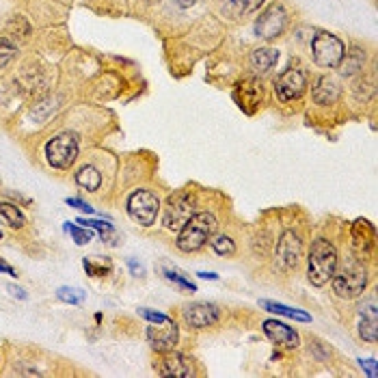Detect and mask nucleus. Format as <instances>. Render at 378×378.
Here are the masks:
<instances>
[{"mask_svg":"<svg viewBox=\"0 0 378 378\" xmlns=\"http://www.w3.org/2000/svg\"><path fill=\"white\" fill-rule=\"evenodd\" d=\"M339 93H341L339 91V84L333 78H329V76L318 78L316 84H314V91H312L316 104H335Z\"/></svg>","mask_w":378,"mask_h":378,"instance_id":"a211bd4d","label":"nucleus"},{"mask_svg":"<svg viewBox=\"0 0 378 378\" xmlns=\"http://www.w3.org/2000/svg\"><path fill=\"white\" fill-rule=\"evenodd\" d=\"M195 199L191 193L178 191L176 195H171L164 203V227L171 231H180L184 227V223L193 216Z\"/></svg>","mask_w":378,"mask_h":378,"instance_id":"0eeeda50","label":"nucleus"},{"mask_svg":"<svg viewBox=\"0 0 378 378\" xmlns=\"http://www.w3.org/2000/svg\"><path fill=\"white\" fill-rule=\"evenodd\" d=\"M128 266H130V270H132L134 277H143V274H145V268H143L141 264H136L134 260H128Z\"/></svg>","mask_w":378,"mask_h":378,"instance_id":"72a5a7b5","label":"nucleus"},{"mask_svg":"<svg viewBox=\"0 0 378 378\" xmlns=\"http://www.w3.org/2000/svg\"><path fill=\"white\" fill-rule=\"evenodd\" d=\"M337 268V251L329 240H316L309 249L307 260V279L314 287H322L331 281Z\"/></svg>","mask_w":378,"mask_h":378,"instance_id":"f257e3e1","label":"nucleus"},{"mask_svg":"<svg viewBox=\"0 0 378 378\" xmlns=\"http://www.w3.org/2000/svg\"><path fill=\"white\" fill-rule=\"evenodd\" d=\"M312 55L316 65L326 67V70H335L343 61V57H346V46L333 32L320 30L312 39Z\"/></svg>","mask_w":378,"mask_h":378,"instance_id":"20e7f679","label":"nucleus"},{"mask_svg":"<svg viewBox=\"0 0 378 378\" xmlns=\"http://www.w3.org/2000/svg\"><path fill=\"white\" fill-rule=\"evenodd\" d=\"M82 268L84 272L89 274L93 279H104L111 274L113 270V262L111 257H100V255H93V257H84L82 260Z\"/></svg>","mask_w":378,"mask_h":378,"instance_id":"412c9836","label":"nucleus"},{"mask_svg":"<svg viewBox=\"0 0 378 378\" xmlns=\"http://www.w3.org/2000/svg\"><path fill=\"white\" fill-rule=\"evenodd\" d=\"M63 229L72 236V240L76 245H89L91 243V238H93V234H91V229L89 227H78V225H74V223H70L67 220L65 225H63Z\"/></svg>","mask_w":378,"mask_h":378,"instance_id":"bb28decb","label":"nucleus"},{"mask_svg":"<svg viewBox=\"0 0 378 378\" xmlns=\"http://www.w3.org/2000/svg\"><path fill=\"white\" fill-rule=\"evenodd\" d=\"M176 3H178V5H180L182 9H191V7H193V5L197 3V0H176Z\"/></svg>","mask_w":378,"mask_h":378,"instance_id":"e433bc0d","label":"nucleus"},{"mask_svg":"<svg viewBox=\"0 0 378 378\" xmlns=\"http://www.w3.org/2000/svg\"><path fill=\"white\" fill-rule=\"evenodd\" d=\"M57 299L63 301V303H70V305H80L87 299V292L80 290V287H59L57 290Z\"/></svg>","mask_w":378,"mask_h":378,"instance_id":"a878e982","label":"nucleus"},{"mask_svg":"<svg viewBox=\"0 0 378 378\" xmlns=\"http://www.w3.org/2000/svg\"><path fill=\"white\" fill-rule=\"evenodd\" d=\"M264 333L272 343H277V346H281L283 350H296L299 348V333L279 320H266Z\"/></svg>","mask_w":378,"mask_h":378,"instance_id":"ddd939ff","label":"nucleus"},{"mask_svg":"<svg viewBox=\"0 0 378 378\" xmlns=\"http://www.w3.org/2000/svg\"><path fill=\"white\" fill-rule=\"evenodd\" d=\"M46 158L55 169H70L78 158V136L74 132H61L46 145Z\"/></svg>","mask_w":378,"mask_h":378,"instance_id":"39448f33","label":"nucleus"},{"mask_svg":"<svg viewBox=\"0 0 378 378\" xmlns=\"http://www.w3.org/2000/svg\"><path fill=\"white\" fill-rule=\"evenodd\" d=\"M7 292H11V296L20 299V301H26V299H28L26 292H24L22 287H18V285H13V283H9V285H7Z\"/></svg>","mask_w":378,"mask_h":378,"instance_id":"473e14b6","label":"nucleus"},{"mask_svg":"<svg viewBox=\"0 0 378 378\" xmlns=\"http://www.w3.org/2000/svg\"><path fill=\"white\" fill-rule=\"evenodd\" d=\"M210 245H212L216 255H227L229 257V255L236 253V245H234V240L229 236H216Z\"/></svg>","mask_w":378,"mask_h":378,"instance_id":"c85d7f7f","label":"nucleus"},{"mask_svg":"<svg viewBox=\"0 0 378 378\" xmlns=\"http://www.w3.org/2000/svg\"><path fill=\"white\" fill-rule=\"evenodd\" d=\"M76 184L80 188H87V191L95 193L97 188L102 186V173L95 169V167H82L78 169V173H76Z\"/></svg>","mask_w":378,"mask_h":378,"instance_id":"b1692460","label":"nucleus"},{"mask_svg":"<svg viewBox=\"0 0 378 378\" xmlns=\"http://www.w3.org/2000/svg\"><path fill=\"white\" fill-rule=\"evenodd\" d=\"M0 238H3V231H0Z\"/></svg>","mask_w":378,"mask_h":378,"instance_id":"58836bf2","label":"nucleus"},{"mask_svg":"<svg viewBox=\"0 0 378 378\" xmlns=\"http://www.w3.org/2000/svg\"><path fill=\"white\" fill-rule=\"evenodd\" d=\"M301 253H303V245H301V238L294 231H285L277 245V264L281 270H292L296 268L299 260H301Z\"/></svg>","mask_w":378,"mask_h":378,"instance_id":"f8f14e48","label":"nucleus"},{"mask_svg":"<svg viewBox=\"0 0 378 378\" xmlns=\"http://www.w3.org/2000/svg\"><path fill=\"white\" fill-rule=\"evenodd\" d=\"M236 102H238V106L243 108L247 115H253L255 108L260 106V102H262V87H260V82L253 80V78H247L243 80L236 87V93H234Z\"/></svg>","mask_w":378,"mask_h":378,"instance_id":"4468645a","label":"nucleus"},{"mask_svg":"<svg viewBox=\"0 0 378 378\" xmlns=\"http://www.w3.org/2000/svg\"><path fill=\"white\" fill-rule=\"evenodd\" d=\"M359 335L372 343H376V339H378V316H376V301L374 299H370L366 307H361Z\"/></svg>","mask_w":378,"mask_h":378,"instance_id":"dca6fc26","label":"nucleus"},{"mask_svg":"<svg viewBox=\"0 0 378 378\" xmlns=\"http://www.w3.org/2000/svg\"><path fill=\"white\" fill-rule=\"evenodd\" d=\"M359 366L368 372L370 378H376V376H378V372H376V359H366V361L361 359V361H359Z\"/></svg>","mask_w":378,"mask_h":378,"instance_id":"2f4dec72","label":"nucleus"},{"mask_svg":"<svg viewBox=\"0 0 378 378\" xmlns=\"http://www.w3.org/2000/svg\"><path fill=\"white\" fill-rule=\"evenodd\" d=\"M279 61V50L274 48H257L251 55V67L255 74H268Z\"/></svg>","mask_w":378,"mask_h":378,"instance_id":"6ab92c4d","label":"nucleus"},{"mask_svg":"<svg viewBox=\"0 0 378 378\" xmlns=\"http://www.w3.org/2000/svg\"><path fill=\"white\" fill-rule=\"evenodd\" d=\"M18 55V48H15V44L9 39V37H0V70Z\"/></svg>","mask_w":378,"mask_h":378,"instance_id":"c756f323","label":"nucleus"},{"mask_svg":"<svg viewBox=\"0 0 378 378\" xmlns=\"http://www.w3.org/2000/svg\"><path fill=\"white\" fill-rule=\"evenodd\" d=\"M180 331H178V324L171 320L169 316L160 322H151L149 329H147V341L153 350L158 352H167V350H173V346L178 343Z\"/></svg>","mask_w":378,"mask_h":378,"instance_id":"6e6552de","label":"nucleus"},{"mask_svg":"<svg viewBox=\"0 0 378 378\" xmlns=\"http://www.w3.org/2000/svg\"><path fill=\"white\" fill-rule=\"evenodd\" d=\"M197 277L208 279V281H216V279H218V274H216V272H197Z\"/></svg>","mask_w":378,"mask_h":378,"instance_id":"c9c22d12","label":"nucleus"},{"mask_svg":"<svg viewBox=\"0 0 378 378\" xmlns=\"http://www.w3.org/2000/svg\"><path fill=\"white\" fill-rule=\"evenodd\" d=\"M307 87V78L301 70H285L277 82H274V91H277L281 102H292V100H299L305 93Z\"/></svg>","mask_w":378,"mask_h":378,"instance_id":"9b49d317","label":"nucleus"},{"mask_svg":"<svg viewBox=\"0 0 378 378\" xmlns=\"http://www.w3.org/2000/svg\"><path fill=\"white\" fill-rule=\"evenodd\" d=\"M352 247L357 253H370L374 249V225L370 220L359 218L352 225Z\"/></svg>","mask_w":378,"mask_h":378,"instance_id":"f3484780","label":"nucleus"},{"mask_svg":"<svg viewBox=\"0 0 378 378\" xmlns=\"http://www.w3.org/2000/svg\"><path fill=\"white\" fill-rule=\"evenodd\" d=\"M287 24V13L281 5L268 7L255 22V35L262 39H274L285 30Z\"/></svg>","mask_w":378,"mask_h":378,"instance_id":"1a4fd4ad","label":"nucleus"},{"mask_svg":"<svg viewBox=\"0 0 378 378\" xmlns=\"http://www.w3.org/2000/svg\"><path fill=\"white\" fill-rule=\"evenodd\" d=\"M331 281H333V292L339 299H357L368 285V272L363 264L350 260L343 268L339 270L335 268Z\"/></svg>","mask_w":378,"mask_h":378,"instance_id":"7ed1b4c3","label":"nucleus"},{"mask_svg":"<svg viewBox=\"0 0 378 378\" xmlns=\"http://www.w3.org/2000/svg\"><path fill=\"white\" fill-rule=\"evenodd\" d=\"M260 305L268 312L277 314V316H285V318H292V320H299V322H309L312 316L305 314L303 309H294V307H287V305H281V303H272V301H260Z\"/></svg>","mask_w":378,"mask_h":378,"instance_id":"5701e85b","label":"nucleus"},{"mask_svg":"<svg viewBox=\"0 0 378 378\" xmlns=\"http://www.w3.org/2000/svg\"><path fill=\"white\" fill-rule=\"evenodd\" d=\"M160 374L173 376V378H188L195 374V370H193L191 359L180 352H173V355H167V359L160 363Z\"/></svg>","mask_w":378,"mask_h":378,"instance_id":"2eb2a0df","label":"nucleus"},{"mask_svg":"<svg viewBox=\"0 0 378 378\" xmlns=\"http://www.w3.org/2000/svg\"><path fill=\"white\" fill-rule=\"evenodd\" d=\"M65 203L70 205V208H76V210H80V212H87V214H95V210L91 208V205H89L87 201L78 199V197H67V199H65Z\"/></svg>","mask_w":378,"mask_h":378,"instance_id":"7c9ffc66","label":"nucleus"},{"mask_svg":"<svg viewBox=\"0 0 378 378\" xmlns=\"http://www.w3.org/2000/svg\"><path fill=\"white\" fill-rule=\"evenodd\" d=\"M149 3H158V0H149Z\"/></svg>","mask_w":378,"mask_h":378,"instance_id":"4c0bfd02","label":"nucleus"},{"mask_svg":"<svg viewBox=\"0 0 378 378\" xmlns=\"http://www.w3.org/2000/svg\"><path fill=\"white\" fill-rule=\"evenodd\" d=\"M216 231V218L210 212H199L193 214L184 223V227L178 234V249L184 253H195L199 251Z\"/></svg>","mask_w":378,"mask_h":378,"instance_id":"f03ea898","label":"nucleus"},{"mask_svg":"<svg viewBox=\"0 0 378 378\" xmlns=\"http://www.w3.org/2000/svg\"><path fill=\"white\" fill-rule=\"evenodd\" d=\"M0 216H3L7 220V225L13 227V229H22L24 227V214L22 210L18 208V205H13V203H7V201H0Z\"/></svg>","mask_w":378,"mask_h":378,"instance_id":"393cba45","label":"nucleus"},{"mask_svg":"<svg viewBox=\"0 0 378 378\" xmlns=\"http://www.w3.org/2000/svg\"><path fill=\"white\" fill-rule=\"evenodd\" d=\"M264 5V0H223V11H225L229 18H245V15L255 13Z\"/></svg>","mask_w":378,"mask_h":378,"instance_id":"aec40b11","label":"nucleus"},{"mask_svg":"<svg viewBox=\"0 0 378 378\" xmlns=\"http://www.w3.org/2000/svg\"><path fill=\"white\" fill-rule=\"evenodd\" d=\"M162 274H164V279H167V281L176 283L178 287H182V290H186V292H197V285H195L191 279H188V277H184L182 272L171 270V268H162Z\"/></svg>","mask_w":378,"mask_h":378,"instance_id":"cd10ccee","label":"nucleus"},{"mask_svg":"<svg viewBox=\"0 0 378 378\" xmlns=\"http://www.w3.org/2000/svg\"><path fill=\"white\" fill-rule=\"evenodd\" d=\"M220 318V309L212 303H191L184 307V320L191 329H208Z\"/></svg>","mask_w":378,"mask_h":378,"instance_id":"9d476101","label":"nucleus"},{"mask_svg":"<svg viewBox=\"0 0 378 378\" xmlns=\"http://www.w3.org/2000/svg\"><path fill=\"white\" fill-rule=\"evenodd\" d=\"M0 272H7L9 274V277H18V274H15V270L9 266V264H5L3 260H0Z\"/></svg>","mask_w":378,"mask_h":378,"instance_id":"f704fd0d","label":"nucleus"},{"mask_svg":"<svg viewBox=\"0 0 378 378\" xmlns=\"http://www.w3.org/2000/svg\"><path fill=\"white\" fill-rule=\"evenodd\" d=\"M78 223L82 227H89L100 231V238L108 245H117V234L115 227L111 225V220H100V218H78Z\"/></svg>","mask_w":378,"mask_h":378,"instance_id":"4be33fe9","label":"nucleus"},{"mask_svg":"<svg viewBox=\"0 0 378 378\" xmlns=\"http://www.w3.org/2000/svg\"><path fill=\"white\" fill-rule=\"evenodd\" d=\"M158 210H160L158 197L151 191H145V188L132 193L128 199V214L134 223H139L141 227H151L153 223H156Z\"/></svg>","mask_w":378,"mask_h":378,"instance_id":"423d86ee","label":"nucleus"}]
</instances>
